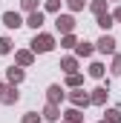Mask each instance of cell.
Instances as JSON below:
<instances>
[{"label":"cell","instance_id":"cell-28","mask_svg":"<svg viewBox=\"0 0 121 123\" xmlns=\"http://www.w3.org/2000/svg\"><path fill=\"white\" fill-rule=\"evenodd\" d=\"M115 17H118V20H121V9H115Z\"/></svg>","mask_w":121,"mask_h":123},{"label":"cell","instance_id":"cell-5","mask_svg":"<svg viewBox=\"0 0 121 123\" xmlns=\"http://www.w3.org/2000/svg\"><path fill=\"white\" fill-rule=\"evenodd\" d=\"M17 97H20V94H17V89H15V86H9V89H3V92H0V100H3L6 106L17 103Z\"/></svg>","mask_w":121,"mask_h":123},{"label":"cell","instance_id":"cell-10","mask_svg":"<svg viewBox=\"0 0 121 123\" xmlns=\"http://www.w3.org/2000/svg\"><path fill=\"white\" fill-rule=\"evenodd\" d=\"M75 52H78L81 57H90V55H92V43H87V40H84V43H78V46H75Z\"/></svg>","mask_w":121,"mask_h":123},{"label":"cell","instance_id":"cell-18","mask_svg":"<svg viewBox=\"0 0 121 123\" xmlns=\"http://www.w3.org/2000/svg\"><path fill=\"white\" fill-rule=\"evenodd\" d=\"M121 120V112L118 109H110V112H107V123H118Z\"/></svg>","mask_w":121,"mask_h":123},{"label":"cell","instance_id":"cell-16","mask_svg":"<svg viewBox=\"0 0 121 123\" xmlns=\"http://www.w3.org/2000/svg\"><path fill=\"white\" fill-rule=\"evenodd\" d=\"M60 66H63V69H66V72H69V74H72V72H75V66H78V63H75V57H63V63H60Z\"/></svg>","mask_w":121,"mask_h":123},{"label":"cell","instance_id":"cell-17","mask_svg":"<svg viewBox=\"0 0 121 123\" xmlns=\"http://www.w3.org/2000/svg\"><path fill=\"white\" fill-rule=\"evenodd\" d=\"M66 120L69 123H81V112H78V109H69V112H66Z\"/></svg>","mask_w":121,"mask_h":123},{"label":"cell","instance_id":"cell-20","mask_svg":"<svg viewBox=\"0 0 121 123\" xmlns=\"http://www.w3.org/2000/svg\"><path fill=\"white\" fill-rule=\"evenodd\" d=\"M98 26H101V29H110V26H113V17H110V14H101V17H98Z\"/></svg>","mask_w":121,"mask_h":123},{"label":"cell","instance_id":"cell-4","mask_svg":"<svg viewBox=\"0 0 121 123\" xmlns=\"http://www.w3.org/2000/svg\"><path fill=\"white\" fill-rule=\"evenodd\" d=\"M95 46H98V49H101L104 55H113V52H115V40H113L110 34H104V37H101V40H98Z\"/></svg>","mask_w":121,"mask_h":123},{"label":"cell","instance_id":"cell-30","mask_svg":"<svg viewBox=\"0 0 121 123\" xmlns=\"http://www.w3.org/2000/svg\"><path fill=\"white\" fill-rule=\"evenodd\" d=\"M101 123H107V120H101Z\"/></svg>","mask_w":121,"mask_h":123},{"label":"cell","instance_id":"cell-12","mask_svg":"<svg viewBox=\"0 0 121 123\" xmlns=\"http://www.w3.org/2000/svg\"><path fill=\"white\" fill-rule=\"evenodd\" d=\"M43 117H46V120H58V106H55V103H49V106H46V112H43Z\"/></svg>","mask_w":121,"mask_h":123},{"label":"cell","instance_id":"cell-15","mask_svg":"<svg viewBox=\"0 0 121 123\" xmlns=\"http://www.w3.org/2000/svg\"><path fill=\"white\" fill-rule=\"evenodd\" d=\"M90 74H92V77H104V66H101V63H92V66H90Z\"/></svg>","mask_w":121,"mask_h":123},{"label":"cell","instance_id":"cell-25","mask_svg":"<svg viewBox=\"0 0 121 123\" xmlns=\"http://www.w3.org/2000/svg\"><path fill=\"white\" fill-rule=\"evenodd\" d=\"M69 9H72V12H78V9H84V0H69Z\"/></svg>","mask_w":121,"mask_h":123},{"label":"cell","instance_id":"cell-27","mask_svg":"<svg viewBox=\"0 0 121 123\" xmlns=\"http://www.w3.org/2000/svg\"><path fill=\"white\" fill-rule=\"evenodd\" d=\"M58 6H60V0H49V6H46V9H49V12H58Z\"/></svg>","mask_w":121,"mask_h":123},{"label":"cell","instance_id":"cell-13","mask_svg":"<svg viewBox=\"0 0 121 123\" xmlns=\"http://www.w3.org/2000/svg\"><path fill=\"white\" fill-rule=\"evenodd\" d=\"M17 63L20 66H29L32 63V52H17Z\"/></svg>","mask_w":121,"mask_h":123},{"label":"cell","instance_id":"cell-8","mask_svg":"<svg viewBox=\"0 0 121 123\" xmlns=\"http://www.w3.org/2000/svg\"><path fill=\"white\" fill-rule=\"evenodd\" d=\"M63 100V89L60 86H49V103H60Z\"/></svg>","mask_w":121,"mask_h":123},{"label":"cell","instance_id":"cell-7","mask_svg":"<svg viewBox=\"0 0 121 123\" xmlns=\"http://www.w3.org/2000/svg\"><path fill=\"white\" fill-rule=\"evenodd\" d=\"M72 103H75V106H87V103H92V97L87 92H75L72 94Z\"/></svg>","mask_w":121,"mask_h":123},{"label":"cell","instance_id":"cell-21","mask_svg":"<svg viewBox=\"0 0 121 123\" xmlns=\"http://www.w3.org/2000/svg\"><path fill=\"white\" fill-rule=\"evenodd\" d=\"M66 86H81V74H75V72H72V74L66 77Z\"/></svg>","mask_w":121,"mask_h":123},{"label":"cell","instance_id":"cell-19","mask_svg":"<svg viewBox=\"0 0 121 123\" xmlns=\"http://www.w3.org/2000/svg\"><path fill=\"white\" fill-rule=\"evenodd\" d=\"M104 9H107V3H104V0H95V3H92V12H95L98 17L104 14Z\"/></svg>","mask_w":121,"mask_h":123},{"label":"cell","instance_id":"cell-6","mask_svg":"<svg viewBox=\"0 0 121 123\" xmlns=\"http://www.w3.org/2000/svg\"><path fill=\"white\" fill-rule=\"evenodd\" d=\"M26 26H32V29H40V26H43V14H40V12H32L29 20H26Z\"/></svg>","mask_w":121,"mask_h":123},{"label":"cell","instance_id":"cell-24","mask_svg":"<svg viewBox=\"0 0 121 123\" xmlns=\"http://www.w3.org/2000/svg\"><path fill=\"white\" fill-rule=\"evenodd\" d=\"M63 46H78L75 43V34H63Z\"/></svg>","mask_w":121,"mask_h":123},{"label":"cell","instance_id":"cell-2","mask_svg":"<svg viewBox=\"0 0 121 123\" xmlns=\"http://www.w3.org/2000/svg\"><path fill=\"white\" fill-rule=\"evenodd\" d=\"M55 26H58V31H63V34H72V29H75V20H72L69 14H60L58 20H55Z\"/></svg>","mask_w":121,"mask_h":123},{"label":"cell","instance_id":"cell-14","mask_svg":"<svg viewBox=\"0 0 121 123\" xmlns=\"http://www.w3.org/2000/svg\"><path fill=\"white\" fill-rule=\"evenodd\" d=\"M12 52V40L9 37H0V55H9Z\"/></svg>","mask_w":121,"mask_h":123},{"label":"cell","instance_id":"cell-29","mask_svg":"<svg viewBox=\"0 0 121 123\" xmlns=\"http://www.w3.org/2000/svg\"><path fill=\"white\" fill-rule=\"evenodd\" d=\"M0 92H3V83H0Z\"/></svg>","mask_w":121,"mask_h":123},{"label":"cell","instance_id":"cell-11","mask_svg":"<svg viewBox=\"0 0 121 123\" xmlns=\"http://www.w3.org/2000/svg\"><path fill=\"white\" fill-rule=\"evenodd\" d=\"M107 92H110V89H104V86H101V89H95V94H92V103H98V106H101V103L107 100Z\"/></svg>","mask_w":121,"mask_h":123},{"label":"cell","instance_id":"cell-1","mask_svg":"<svg viewBox=\"0 0 121 123\" xmlns=\"http://www.w3.org/2000/svg\"><path fill=\"white\" fill-rule=\"evenodd\" d=\"M52 46H55V40L49 34H35V40H32V52H52Z\"/></svg>","mask_w":121,"mask_h":123},{"label":"cell","instance_id":"cell-9","mask_svg":"<svg viewBox=\"0 0 121 123\" xmlns=\"http://www.w3.org/2000/svg\"><path fill=\"white\" fill-rule=\"evenodd\" d=\"M6 77H9V83H20V80H23V69H17V66H12Z\"/></svg>","mask_w":121,"mask_h":123},{"label":"cell","instance_id":"cell-22","mask_svg":"<svg viewBox=\"0 0 121 123\" xmlns=\"http://www.w3.org/2000/svg\"><path fill=\"white\" fill-rule=\"evenodd\" d=\"M20 6H23L26 12H35V9H38V0H20Z\"/></svg>","mask_w":121,"mask_h":123},{"label":"cell","instance_id":"cell-23","mask_svg":"<svg viewBox=\"0 0 121 123\" xmlns=\"http://www.w3.org/2000/svg\"><path fill=\"white\" fill-rule=\"evenodd\" d=\"M23 123H40V115H35V112H29V115L23 117Z\"/></svg>","mask_w":121,"mask_h":123},{"label":"cell","instance_id":"cell-3","mask_svg":"<svg viewBox=\"0 0 121 123\" xmlns=\"http://www.w3.org/2000/svg\"><path fill=\"white\" fill-rule=\"evenodd\" d=\"M3 23H6L9 29H17V26H26V23L20 20V14H17V12H6V14H3Z\"/></svg>","mask_w":121,"mask_h":123},{"label":"cell","instance_id":"cell-26","mask_svg":"<svg viewBox=\"0 0 121 123\" xmlns=\"http://www.w3.org/2000/svg\"><path fill=\"white\" fill-rule=\"evenodd\" d=\"M113 74H121V55L115 57V63H113Z\"/></svg>","mask_w":121,"mask_h":123}]
</instances>
